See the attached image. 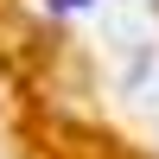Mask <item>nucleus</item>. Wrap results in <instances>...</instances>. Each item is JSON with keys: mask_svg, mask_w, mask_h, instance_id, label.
<instances>
[{"mask_svg": "<svg viewBox=\"0 0 159 159\" xmlns=\"http://www.w3.org/2000/svg\"><path fill=\"white\" fill-rule=\"evenodd\" d=\"M51 13H76V7H96V0H45Z\"/></svg>", "mask_w": 159, "mask_h": 159, "instance_id": "nucleus-1", "label": "nucleus"}]
</instances>
